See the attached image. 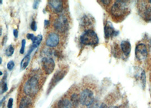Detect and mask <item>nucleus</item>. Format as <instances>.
<instances>
[{"label":"nucleus","mask_w":151,"mask_h":108,"mask_svg":"<svg viewBox=\"0 0 151 108\" xmlns=\"http://www.w3.org/2000/svg\"><path fill=\"white\" fill-rule=\"evenodd\" d=\"M117 34H118V32L114 29L112 24L110 22H107L104 26V35L105 39H109L110 38L117 35Z\"/></svg>","instance_id":"nucleus-11"},{"label":"nucleus","mask_w":151,"mask_h":108,"mask_svg":"<svg viewBox=\"0 0 151 108\" xmlns=\"http://www.w3.org/2000/svg\"><path fill=\"white\" fill-rule=\"evenodd\" d=\"M141 80L142 81L143 86L144 88L146 86V74H145L144 71H143L141 74Z\"/></svg>","instance_id":"nucleus-23"},{"label":"nucleus","mask_w":151,"mask_h":108,"mask_svg":"<svg viewBox=\"0 0 151 108\" xmlns=\"http://www.w3.org/2000/svg\"><path fill=\"white\" fill-rule=\"evenodd\" d=\"M31 59V54H27L25 57L22 59L20 62V68L22 70H25L26 68H27L29 61Z\"/></svg>","instance_id":"nucleus-16"},{"label":"nucleus","mask_w":151,"mask_h":108,"mask_svg":"<svg viewBox=\"0 0 151 108\" xmlns=\"http://www.w3.org/2000/svg\"><path fill=\"white\" fill-rule=\"evenodd\" d=\"M40 88L38 78L36 77H31L25 82L23 86V92L26 96L33 97L38 94Z\"/></svg>","instance_id":"nucleus-2"},{"label":"nucleus","mask_w":151,"mask_h":108,"mask_svg":"<svg viewBox=\"0 0 151 108\" xmlns=\"http://www.w3.org/2000/svg\"><path fill=\"white\" fill-rule=\"evenodd\" d=\"M142 16L146 22H151V7L145 6L141 12Z\"/></svg>","instance_id":"nucleus-15"},{"label":"nucleus","mask_w":151,"mask_h":108,"mask_svg":"<svg viewBox=\"0 0 151 108\" xmlns=\"http://www.w3.org/2000/svg\"><path fill=\"white\" fill-rule=\"evenodd\" d=\"M14 48L12 45H10L5 51V54L8 57H10L14 54Z\"/></svg>","instance_id":"nucleus-20"},{"label":"nucleus","mask_w":151,"mask_h":108,"mask_svg":"<svg viewBox=\"0 0 151 108\" xmlns=\"http://www.w3.org/2000/svg\"><path fill=\"white\" fill-rule=\"evenodd\" d=\"M59 41V35L55 32H51L46 38L45 43L46 46L51 48H55L58 45Z\"/></svg>","instance_id":"nucleus-9"},{"label":"nucleus","mask_w":151,"mask_h":108,"mask_svg":"<svg viewBox=\"0 0 151 108\" xmlns=\"http://www.w3.org/2000/svg\"><path fill=\"white\" fill-rule=\"evenodd\" d=\"M26 41L25 39L22 40V43H21V48L20 49V54H24L25 51V47H26Z\"/></svg>","instance_id":"nucleus-22"},{"label":"nucleus","mask_w":151,"mask_h":108,"mask_svg":"<svg viewBox=\"0 0 151 108\" xmlns=\"http://www.w3.org/2000/svg\"><path fill=\"white\" fill-rule=\"evenodd\" d=\"M35 38H36V36L33 33H28L27 35V38L28 39L31 40L32 41L35 39Z\"/></svg>","instance_id":"nucleus-28"},{"label":"nucleus","mask_w":151,"mask_h":108,"mask_svg":"<svg viewBox=\"0 0 151 108\" xmlns=\"http://www.w3.org/2000/svg\"><path fill=\"white\" fill-rule=\"evenodd\" d=\"M53 26L55 30L59 33H64L68 31L69 27V22L68 17L65 14L59 15L55 19Z\"/></svg>","instance_id":"nucleus-4"},{"label":"nucleus","mask_w":151,"mask_h":108,"mask_svg":"<svg viewBox=\"0 0 151 108\" xmlns=\"http://www.w3.org/2000/svg\"><path fill=\"white\" fill-rule=\"evenodd\" d=\"M13 35L15 38H17L18 36V31L16 29H14L13 30Z\"/></svg>","instance_id":"nucleus-30"},{"label":"nucleus","mask_w":151,"mask_h":108,"mask_svg":"<svg viewBox=\"0 0 151 108\" xmlns=\"http://www.w3.org/2000/svg\"><path fill=\"white\" fill-rule=\"evenodd\" d=\"M48 4L53 12L61 13L64 10V2L61 0L49 1Z\"/></svg>","instance_id":"nucleus-10"},{"label":"nucleus","mask_w":151,"mask_h":108,"mask_svg":"<svg viewBox=\"0 0 151 108\" xmlns=\"http://www.w3.org/2000/svg\"><path fill=\"white\" fill-rule=\"evenodd\" d=\"M66 73L67 71L64 70H59L55 72L51 80V83H49V88L48 90L49 92L51 91L54 88V87H55V85H57L58 83V82H59L60 81H61L65 77Z\"/></svg>","instance_id":"nucleus-8"},{"label":"nucleus","mask_w":151,"mask_h":108,"mask_svg":"<svg viewBox=\"0 0 151 108\" xmlns=\"http://www.w3.org/2000/svg\"><path fill=\"white\" fill-rule=\"evenodd\" d=\"M31 29L33 31H36L38 29V27H37V23L35 21H33L31 23Z\"/></svg>","instance_id":"nucleus-25"},{"label":"nucleus","mask_w":151,"mask_h":108,"mask_svg":"<svg viewBox=\"0 0 151 108\" xmlns=\"http://www.w3.org/2000/svg\"><path fill=\"white\" fill-rule=\"evenodd\" d=\"M128 1H116L110 9V13L113 17L120 19L124 17L128 12Z\"/></svg>","instance_id":"nucleus-1"},{"label":"nucleus","mask_w":151,"mask_h":108,"mask_svg":"<svg viewBox=\"0 0 151 108\" xmlns=\"http://www.w3.org/2000/svg\"><path fill=\"white\" fill-rule=\"evenodd\" d=\"M80 41L84 45L95 46L99 42V39L95 31L88 29L83 33L80 37Z\"/></svg>","instance_id":"nucleus-3"},{"label":"nucleus","mask_w":151,"mask_h":108,"mask_svg":"<svg viewBox=\"0 0 151 108\" xmlns=\"http://www.w3.org/2000/svg\"><path fill=\"white\" fill-rule=\"evenodd\" d=\"M100 2H102V4L105 5L106 6H108L111 3V1H110V0H104V1H101Z\"/></svg>","instance_id":"nucleus-29"},{"label":"nucleus","mask_w":151,"mask_h":108,"mask_svg":"<svg viewBox=\"0 0 151 108\" xmlns=\"http://www.w3.org/2000/svg\"><path fill=\"white\" fill-rule=\"evenodd\" d=\"M70 101L72 104L75 106H78L79 103H80V96L77 94H74L71 96Z\"/></svg>","instance_id":"nucleus-19"},{"label":"nucleus","mask_w":151,"mask_h":108,"mask_svg":"<svg viewBox=\"0 0 151 108\" xmlns=\"http://www.w3.org/2000/svg\"><path fill=\"white\" fill-rule=\"evenodd\" d=\"M13 98H10L9 101H8V108H13Z\"/></svg>","instance_id":"nucleus-26"},{"label":"nucleus","mask_w":151,"mask_h":108,"mask_svg":"<svg viewBox=\"0 0 151 108\" xmlns=\"http://www.w3.org/2000/svg\"><path fill=\"white\" fill-rule=\"evenodd\" d=\"M99 108H109L108 107V106L105 104H104V103H102L101 105H100V107H99Z\"/></svg>","instance_id":"nucleus-32"},{"label":"nucleus","mask_w":151,"mask_h":108,"mask_svg":"<svg viewBox=\"0 0 151 108\" xmlns=\"http://www.w3.org/2000/svg\"><path fill=\"white\" fill-rule=\"evenodd\" d=\"M118 108L117 107H114V106H113V107H110V108Z\"/></svg>","instance_id":"nucleus-33"},{"label":"nucleus","mask_w":151,"mask_h":108,"mask_svg":"<svg viewBox=\"0 0 151 108\" xmlns=\"http://www.w3.org/2000/svg\"><path fill=\"white\" fill-rule=\"evenodd\" d=\"M88 108H94L93 107H88Z\"/></svg>","instance_id":"nucleus-37"},{"label":"nucleus","mask_w":151,"mask_h":108,"mask_svg":"<svg viewBox=\"0 0 151 108\" xmlns=\"http://www.w3.org/2000/svg\"><path fill=\"white\" fill-rule=\"evenodd\" d=\"M42 40V36L41 34L38 35L37 36H36L35 39L32 41V44L31 48H33V49L37 48L41 44Z\"/></svg>","instance_id":"nucleus-18"},{"label":"nucleus","mask_w":151,"mask_h":108,"mask_svg":"<svg viewBox=\"0 0 151 108\" xmlns=\"http://www.w3.org/2000/svg\"><path fill=\"white\" fill-rule=\"evenodd\" d=\"M42 67L44 71L47 75L52 74L55 66V64L54 59L51 57H44L42 60Z\"/></svg>","instance_id":"nucleus-6"},{"label":"nucleus","mask_w":151,"mask_h":108,"mask_svg":"<svg viewBox=\"0 0 151 108\" xmlns=\"http://www.w3.org/2000/svg\"><path fill=\"white\" fill-rule=\"evenodd\" d=\"M92 18H91L90 16L85 15L83 16L81 20V24L82 26L84 27H88L89 26H91L94 22L92 21Z\"/></svg>","instance_id":"nucleus-17"},{"label":"nucleus","mask_w":151,"mask_h":108,"mask_svg":"<svg viewBox=\"0 0 151 108\" xmlns=\"http://www.w3.org/2000/svg\"><path fill=\"white\" fill-rule=\"evenodd\" d=\"M150 45H151V40H150Z\"/></svg>","instance_id":"nucleus-36"},{"label":"nucleus","mask_w":151,"mask_h":108,"mask_svg":"<svg viewBox=\"0 0 151 108\" xmlns=\"http://www.w3.org/2000/svg\"><path fill=\"white\" fill-rule=\"evenodd\" d=\"M148 2H150V3H151V1H148Z\"/></svg>","instance_id":"nucleus-38"},{"label":"nucleus","mask_w":151,"mask_h":108,"mask_svg":"<svg viewBox=\"0 0 151 108\" xmlns=\"http://www.w3.org/2000/svg\"><path fill=\"white\" fill-rule=\"evenodd\" d=\"M121 49L124 55L128 57L131 52V45L128 41L124 40L121 42Z\"/></svg>","instance_id":"nucleus-12"},{"label":"nucleus","mask_w":151,"mask_h":108,"mask_svg":"<svg viewBox=\"0 0 151 108\" xmlns=\"http://www.w3.org/2000/svg\"><path fill=\"white\" fill-rule=\"evenodd\" d=\"M80 96V103L84 106H90L94 101V95L90 89H85L81 92Z\"/></svg>","instance_id":"nucleus-5"},{"label":"nucleus","mask_w":151,"mask_h":108,"mask_svg":"<svg viewBox=\"0 0 151 108\" xmlns=\"http://www.w3.org/2000/svg\"><path fill=\"white\" fill-rule=\"evenodd\" d=\"M40 2H41V1H35L33 2V9H37L38 8Z\"/></svg>","instance_id":"nucleus-27"},{"label":"nucleus","mask_w":151,"mask_h":108,"mask_svg":"<svg viewBox=\"0 0 151 108\" xmlns=\"http://www.w3.org/2000/svg\"><path fill=\"white\" fill-rule=\"evenodd\" d=\"M58 108H73V104L69 99L63 98L58 101Z\"/></svg>","instance_id":"nucleus-14"},{"label":"nucleus","mask_w":151,"mask_h":108,"mask_svg":"<svg viewBox=\"0 0 151 108\" xmlns=\"http://www.w3.org/2000/svg\"><path fill=\"white\" fill-rule=\"evenodd\" d=\"M32 105V98L29 96H25L22 98L19 103V108H30Z\"/></svg>","instance_id":"nucleus-13"},{"label":"nucleus","mask_w":151,"mask_h":108,"mask_svg":"<svg viewBox=\"0 0 151 108\" xmlns=\"http://www.w3.org/2000/svg\"><path fill=\"white\" fill-rule=\"evenodd\" d=\"M0 72H1V75L2 76V71H1Z\"/></svg>","instance_id":"nucleus-35"},{"label":"nucleus","mask_w":151,"mask_h":108,"mask_svg":"<svg viewBox=\"0 0 151 108\" xmlns=\"http://www.w3.org/2000/svg\"><path fill=\"white\" fill-rule=\"evenodd\" d=\"M148 55L147 46L143 43L137 44L135 48V57L140 61H144Z\"/></svg>","instance_id":"nucleus-7"},{"label":"nucleus","mask_w":151,"mask_h":108,"mask_svg":"<svg viewBox=\"0 0 151 108\" xmlns=\"http://www.w3.org/2000/svg\"><path fill=\"white\" fill-rule=\"evenodd\" d=\"M8 90V87L6 81H1V94H3V93L6 92Z\"/></svg>","instance_id":"nucleus-21"},{"label":"nucleus","mask_w":151,"mask_h":108,"mask_svg":"<svg viewBox=\"0 0 151 108\" xmlns=\"http://www.w3.org/2000/svg\"><path fill=\"white\" fill-rule=\"evenodd\" d=\"M50 24V22L48 20H45L44 21V26L45 27H48Z\"/></svg>","instance_id":"nucleus-31"},{"label":"nucleus","mask_w":151,"mask_h":108,"mask_svg":"<svg viewBox=\"0 0 151 108\" xmlns=\"http://www.w3.org/2000/svg\"><path fill=\"white\" fill-rule=\"evenodd\" d=\"M0 59H1V63H0V64H2V58H1V57L0 58Z\"/></svg>","instance_id":"nucleus-34"},{"label":"nucleus","mask_w":151,"mask_h":108,"mask_svg":"<svg viewBox=\"0 0 151 108\" xmlns=\"http://www.w3.org/2000/svg\"><path fill=\"white\" fill-rule=\"evenodd\" d=\"M14 66H15V63H14L13 61H9L8 64H7V68L9 70V71H12L13 68H14Z\"/></svg>","instance_id":"nucleus-24"}]
</instances>
